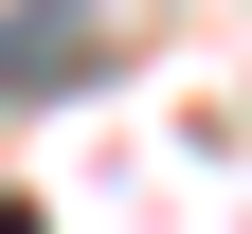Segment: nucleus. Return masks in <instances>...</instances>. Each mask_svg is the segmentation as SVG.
<instances>
[{
    "label": "nucleus",
    "mask_w": 252,
    "mask_h": 234,
    "mask_svg": "<svg viewBox=\"0 0 252 234\" xmlns=\"http://www.w3.org/2000/svg\"><path fill=\"white\" fill-rule=\"evenodd\" d=\"M108 54V0H0V108H36Z\"/></svg>",
    "instance_id": "nucleus-1"
},
{
    "label": "nucleus",
    "mask_w": 252,
    "mask_h": 234,
    "mask_svg": "<svg viewBox=\"0 0 252 234\" xmlns=\"http://www.w3.org/2000/svg\"><path fill=\"white\" fill-rule=\"evenodd\" d=\"M0 234H54V216H36V198H0Z\"/></svg>",
    "instance_id": "nucleus-2"
}]
</instances>
